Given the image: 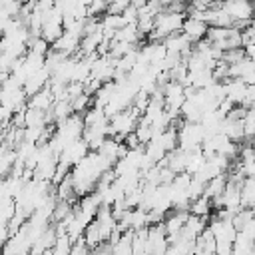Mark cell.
<instances>
[{
	"label": "cell",
	"mask_w": 255,
	"mask_h": 255,
	"mask_svg": "<svg viewBox=\"0 0 255 255\" xmlns=\"http://www.w3.org/2000/svg\"><path fill=\"white\" fill-rule=\"evenodd\" d=\"M221 8L233 18H253V4L249 0H223Z\"/></svg>",
	"instance_id": "6da1fadb"
},
{
	"label": "cell",
	"mask_w": 255,
	"mask_h": 255,
	"mask_svg": "<svg viewBox=\"0 0 255 255\" xmlns=\"http://www.w3.org/2000/svg\"><path fill=\"white\" fill-rule=\"evenodd\" d=\"M48 80H50V72L42 66L40 70L32 72V74L26 78V82L22 84V90H24L26 96H32V94H36L38 90H42L44 86H48Z\"/></svg>",
	"instance_id": "7a4b0ae2"
},
{
	"label": "cell",
	"mask_w": 255,
	"mask_h": 255,
	"mask_svg": "<svg viewBox=\"0 0 255 255\" xmlns=\"http://www.w3.org/2000/svg\"><path fill=\"white\" fill-rule=\"evenodd\" d=\"M78 46H80V38H76V36H72L70 32L64 30L62 36L50 44V50L62 52V54H66V56H72V54L78 52Z\"/></svg>",
	"instance_id": "3957f363"
},
{
	"label": "cell",
	"mask_w": 255,
	"mask_h": 255,
	"mask_svg": "<svg viewBox=\"0 0 255 255\" xmlns=\"http://www.w3.org/2000/svg\"><path fill=\"white\" fill-rule=\"evenodd\" d=\"M181 32H183L191 42H197V40L205 38L207 24H205V22H201V20H195V18L185 16V20H183V24H181Z\"/></svg>",
	"instance_id": "277c9868"
},
{
	"label": "cell",
	"mask_w": 255,
	"mask_h": 255,
	"mask_svg": "<svg viewBox=\"0 0 255 255\" xmlns=\"http://www.w3.org/2000/svg\"><path fill=\"white\" fill-rule=\"evenodd\" d=\"M52 102H54V96H52V92H50L48 86H44L42 90H38L36 94H32V96L26 98V106L28 108H36V110H44V112L52 106Z\"/></svg>",
	"instance_id": "5b68a950"
},
{
	"label": "cell",
	"mask_w": 255,
	"mask_h": 255,
	"mask_svg": "<svg viewBox=\"0 0 255 255\" xmlns=\"http://www.w3.org/2000/svg\"><path fill=\"white\" fill-rule=\"evenodd\" d=\"M239 197H241V207L255 205V179L253 177H243V183L239 187Z\"/></svg>",
	"instance_id": "8992f818"
},
{
	"label": "cell",
	"mask_w": 255,
	"mask_h": 255,
	"mask_svg": "<svg viewBox=\"0 0 255 255\" xmlns=\"http://www.w3.org/2000/svg\"><path fill=\"white\" fill-rule=\"evenodd\" d=\"M189 213H193V215H203V217H207L213 209H211V203H209V197H205V195H199V197H195V199H191L189 201Z\"/></svg>",
	"instance_id": "52a82bcc"
},
{
	"label": "cell",
	"mask_w": 255,
	"mask_h": 255,
	"mask_svg": "<svg viewBox=\"0 0 255 255\" xmlns=\"http://www.w3.org/2000/svg\"><path fill=\"white\" fill-rule=\"evenodd\" d=\"M241 124H243V141H251L255 135V108H247Z\"/></svg>",
	"instance_id": "ba28073f"
},
{
	"label": "cell",
	"mask_w": 255,
	"mask_h": 255,
	"mask_svg": "<svg viewBox=\"0 0 255 255\" xmlns=\"http://www.w3.org/2000/svg\"><path fill=\"white\" fill-rule=\"evenodd\" d=\"M205 225H207V217H203V215H193V213H189L187 219H185V223H183V227H185L191 235H195V237L205 229Z\"/></svg>",
	"instance_id": "9c48e42d"
},
{
	"label": "cell",
	"mask_w": 255,
	"mask_h": 255,
	"mask_svg": "<svg viewBox=\"0 0 255 255\" xmlns=\"http://www.w3.org/2000/svg\"><path fill=\"white\" fill-rule=\"evenodd\" d=\"M62 32H64V28H62V24H58V22H48V24H42V28H40V36H42L48 44H52L54 40H58V38L62 36Z\"/></svg>",
	"instance_id": "30bf717a"
},
{
	"label": "cell",
	"mask_w": 255,
	"mask_h": 255,
	"mask_svg": "<svg viewBox=\"0 0 255 255\" xmlns=\"http://www.w3.org/2000/svg\"><path fill=\"white\" fill-rule=\"evenodd\" d=\"M24 122H26V126H46L44 110H36V108H28L26 106V110H24Z\"/></svg>",
	"instance_id": "8fae6325"
},
{
	"label": "cell",
	"mask_w": 255,
	"mask_h": 255,
	"mask_svg": "<svg viewBox=\"0 0 255 255\" xmlns=\"http://www.w3.org/2000/svg\"><path fill=\"white\" fill-rule=\"evenodd\" d=\"M70 247H72L70 237H68L66 233H60V235H56L54 245L50 247V251H48V253H56V255H68V253H70Z\"/></svg>",
	"instance_id": "7c38bea8"
},
{
	"label": "cell",
	"mask_w": 255,
	"mask_h": 255,
	"mask_svg": "<svg viewBox=\"0 0 255 255\" xmlns=\"http://www.w3.org/2000/svg\"><path fill=\"white\" fill-rule=\"evenodd\" d=\"M70 106H72V112H74V114H82L86 108L92 106V96H88L86 92H80L78 96H74V98L70 100Z\"/></svg>",
	"instance_id": "4fadbf2b"
},
{
	"label": "cell",
	"mask_w": 255,
	"mask_h": 255,
	"mask_svg": "<svg viewBox=\"0 0 255 255\" xmlns=\"http://www.w3.org/2000/svg\"><path fill=\"white\" fill-rule=\"evenodd\" d=\"M106 8H108V2L106 0H92L90 4H88V18L92 16V18H100L104 12H106Z\"/></svg>",
	"instance_id": "5bb4252c"
},
{
	"label": "cell",
	"mask_w": 255,
	"mask_h": 255,
	"mask_svg": "<svg viewBox=\"0 0 255 255\" xmlns=\"http://www.w3.org/2000/svg\"><path fill=\"white\" fill-rule=\"evenodd\" d=\"M90 251H92V249H90V245L86 243V239H84L82 235L72 241V247H70V253H72V255H86V253H90Z\"/></svg>",
	"instance_id": "9a60e30c"
},
{
	"label": "cell",
	"mask_w": 255,
	"mask_h": 255,
	"mask_svg": "<svg viewBox=\"0 0 255 255\" xmlns=\"http://www.w3.org/2000/svg\"><path fill=\"white\" fill-rule=\"evenodd\" d=\"M253 102H255V86L251 84V86H247L245 96H243V100H241L239 106H243V108H253Z\"/></svg>",
	"instance_id": "2e32d148"
},
{
	"label": "cell",
	"mask_w": 255,
	"mask_h": 255,
	"mask_svg": "<svg viewBox=\"0 0 255 255\" xmlns=\"http://www.w3.org/2000/svg\"><path fill=\"white\" fill-rule=\"evenodd\" d=\"M20 2H26V0H20Z\"/></svg>",
	"instance_id": "e0dca14e"
},
{
	"label": "cell",
	"mask_w": 255,
	"mask_h": 255,
	"mask_svg": "<svg viewBox=\"0 0 255 255\" xmlns=\"http://www.w3.org/2000/svg\"><path fill=\"white\" fill-rule=\"evenodd\" d=\"M249 2H251V0H249Z\"/></svg>",
	"instance_id": "ac0fdd59"
}]
</instances>
